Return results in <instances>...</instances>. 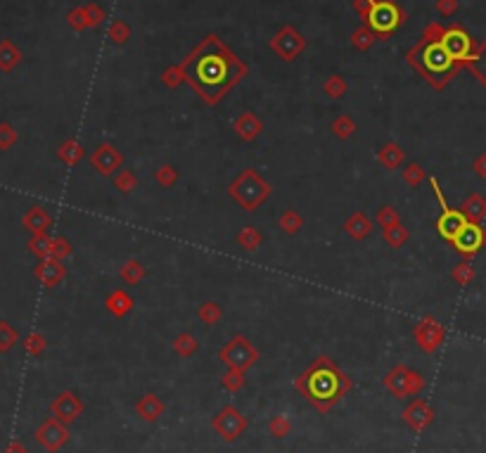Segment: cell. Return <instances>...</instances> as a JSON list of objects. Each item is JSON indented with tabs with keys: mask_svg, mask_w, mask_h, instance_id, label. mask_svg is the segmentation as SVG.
<instances>
[{
	"mask_svg": "<svg viewBox=\"0 0 486 453\" xmlns=\"http://www.w3.org/2000/svg\"><path fill=\"white\" fill-rule=\"evenodd\" d=\"M242 71V64L216 38H207L185 62V76L209 104H216L233 88Z\"/></svg>",
	"mask_w": 486,
	"mask_h": 453,
	"instance_id": "1",
	"label": "cell"
},
{
	"mask_svg": "<svg viewBox=\"0 0 486 453\" xmlns=\"http://www.w3.org/2000/svg\"><path fill=\"white\" fill-rule=\"evenodd\" d=\"M297 389L306 396L318 411H330L351 389V380L335 366L330 358L320 356L313 366L297 380Z\"/></svg>",
	"mask_w": 486,
	"mask_h": 453,
	"instance_id": "2",
	"label": "cell"
},
{
	"mask_svg": "<svg viewBox=\"0 0 486 453\" xmlns=\"http://www.w3.org/2000/svg\"><path fill=\"white\" fill-rule=\"evenodd\" d=\"M411 62L415 64L436 88L444 86L453 74V57L446 53L441 41H424L422 46L411 55Z\"/></svg>",
	"mask_w": 486,
	"mask_h": 453,
	"instance_id": "3",
	"label": "cell"
},
{
	"mask_svg": "<svg viewBox=\"0 0 486 453\" xmlns=\"http://www.w3.org/2000/svg\"><path fill=\"white\" fill-rule=\"evenodd\" d=\"M228 190H230V195H233V200L240 204V207H245L247 212H254V209L261 202H266L270 195V185L254 169L242 171L233 183H230Z\"/></svg>",
	"mask_w": 486,
	"mask_h": 453,
	"instance_id": "4",
	"label": "cell"
},
{
	"mask_svg": "<svg viewBox=\"0 0 486 453\" xmlns=\"http://www.w3.org/2000/svg\"><path fill=\"white\" fill-rule=\"evenodd\" d=\"M256 358H259L256 349H254L252 342L242 335L233 337V340L221 349V361L230 370H242V373H245L247 368H252L254 363H256Z\"/></svg>",
	"mask_w": 486,
	"mask_h": 453,
	"instance_id": "5",
	"label": "cell"
},
{
	"mask_svg": "<svg viewBox=\"0 0 486 453\" xmlns=\"http://www.w3.org/2000/svg\"><path fill=\"white\" fill-rule=\"evenodd\" d=\"M384 387L394 396H415L424 387L422 375L406 366H396L384 375Z\"/></svg>",
	"mask_w": 486,
	"mask_h": 453,
	"instance_id": "6",
	"label": "cell"
},
{
	"mask_svg": "<svg viewBox=\"0 0 486 453\" xmlns=\"http://www.w3.org/2000/svg\"><path fill=\"white\" fill-rule=\"evenodd\" d=\"M366 19H368L370 29L377 31V34H391V31L401 24V12L394 3H389V0H377V3H373V8L368 10Z\"/></svg>",
	"mask_w": 486,
	"mask_h": 453,
	"instance_id": "7",
	"label": "cell"
},
{
	"mask_svg": "<svg viewBox=\"0 0 486 453\" xmlns=\"http://www.w3.org/2000/svg\"><path fill=\"white\" fill-rule=\"evenodd\" d=\"M441 46L446 48V53L453 57V62H467V59H472V38H469L465 31L458 29V26H453V29H446L444 34H441Z\"/></svg>",
	"mask_w": 486,
	"mask_h": 453,
	"instance_id": "8",
	"label": "cell"
},
{
	"mask_svg": "<svg viewBox=\"0 0 486 453\" xmlns=\"http://www.w3.org/2000/svg\"><path fill=\"white\" fill-rule=\"evenodd\" d=\"M67 439H69V429L64 427V423L57 418H48L46 423L36 429V441L50 453L62 449V446L67 444Z\"/></svg>",
	"mask_w": 486,
	"mask_h": 453,
	"instance_id": "9",
	"label": "cell"
},
{
	"mask_svg": "<svg viewBox=\"0 0 486 453\" xmlns=\"http://www.w3.org/2000/svg\"><path fill=\"white\" fill-rule=\"evenodd\" d=\"M214 429L221 434V439L235 441L237 436L247 429V418L242 416L237 408L228 406V408H223L221 413H216V418H214Z\"/></svg>",
	"mask_w": 486,
	"mask_h": 453,
	"instance_id": "10",
	"label": "cell"
},
{
	"mask_svg": "<svg viewBox=\"0 0 486 453\" xmlns=\"http://www.w3.org/2000/svg\"><path fill=\"white\" fill-rule=\"evenodd\" d=\"M484 245H486V230L482 228V223H472V221H467L465 228L453 240V247L460 254H465V257H474Z\"/></svg>",
	"mask_w": 486,
	"mask_h": 453,
	"instance_id": "11",
	"label": "cell"
},
{
	"mask_svg": "<svg viewBox=\"0 0 486 453\" xmlns=\"http://www.w3.org/2000/svg\"><path fill=\"white\" fill-rule=\"evenodd\" d=\"M415 342L420 344V349L422 351H434L441 346V342H444V328H441V323L436 318H422L420 323L415 325Z\"/></svg>",
	"mask_w": 486,
	"mask_h": 453,
	"instance_id": "12",
	"label": "cell"
},
{
	"mask_svg": "<svg viewBox=\"0 0 486 453\" xmlns=\"http://www.w3.org/2000/svg\"><path fill=\"white\" fill-rule=\"evenodd\" d=\"M50 411L55 418L62 420V423L67 425V423H74V420L84 413V403H81V399L74 394V391H62V394L53 401Z\"/></svg>",
	"mask_w": 486,
	"mask_h": 453,
	"instance_id": "13",
	"label": "cell"
},
{
	"mask_svg": "<svg viewBox=\"0 0 486 453\" xmlns=\"http://www.w3.org/2000/svg\"><path fill=\"white\" fill-rule=\"evenodd\" d=\"M34 275H36V280L41 285L55 287V285H59L64 278H67V266H64L59 259L48 257V259H41V261H38V266L34 268Z\"/></svg>",
	"mask_w": 486,
	"mask_h": 453,
	"instance_id": "14",
	"label": "cell"
},
{
	"mask_svg": "<svg viewBox=\"0 0 486 453\" xmlns=\"http://www.w3.org/2000/svg\"><path fill=\"white\" fill-rule=\"evenodd\" d=\"M121 162H124V154L114 145H109V142H102V145L91 154V164L100 171L102 176H109L112 171H117L121 167Z\"/></svg>",
	"mask_w": 486,
	"mask_h": 453,
	"instance_id": "15",
	"label": "cell"
},
{
	"mask_svg": "<svg viewBox=\"0 0 486 453\" xmlns=\"http://www.w3.org/2000/svg\"><path fill=\"white\" fill-rule=\"evenodd\" d=\"M467 219L465 214L460 212V209H441V216L436 221V230H439V235L444 237V240L453 242L456 240V235L460 233L462 228H465Z\"/></svg>",
	"mask_w": 486,
	"mask_h": 453,
	"instance_id": "16",
	"label": "cell"
},
{
	"mask_svg": "<svg viewBox=\"0 0 486 453\" xmlns=\"http://www.w3.org/2000/svg\"><path fill=\"white\" fill-rule=\"evenodd\" d=\"M432 418H434V411L429 408V403L422 399H415L406 411H403V420H406L415 432L427 427V425L432 423Z\"/></svg>",
	"mask_w": 486,
	"mask_h": 453,
	"instance_id": "17",
	"label": "cell"
},
{
	"mask_svg": "<svg viewBox=\"0 0 486 453\" xmlns=\"http://www.w3.org/2000/svg\"><path fill=\"white\" fill-rule=\"evenodd\" d=\"M21 225H24L31 235H43V233H48V228L53 225V216L43 207H31L29 212L24 214V219H21Z\"/></svg>",
	"mask_w": 486,
	"mask_h": 453,
	"instance_id": "18",
	"label": "cell"
},
{
	"mask_svg": "<svg viewBox=\"0 0 486 453\" xmlns=\"http://www.w3.org/2000/svg\"><path fill=\"white\" fill-rule=\"evenodd\" d=\"M273 48L283 55L285 59H295V55L303 48V41L292 29H285L283 34H278V38L273 41Z\"/></svg>",
	"mask_w": 486,
	"mask_h": 453,
	"instance_id": "19",
	"label": "cell"
},
{
	"mask_svg": "<svg viewBox=\"0 0 486 453\" xmlns=\"http://www.w3.org/2000/svg\"><path fill=\"white\" fill-rule=\"evenodd\" d=\"M261 129H263V124L259 121L256 114H252V112H245L240 119L235 121V133L247 142L256 140L259 133H261Z\"/></svg>",
	"mask_w": 486,
	"mask_h": 453,
	"instance_id": "20",
	"label": "cell"
},
{
	"mask_svg": "<svg viewBox=\"0 0 486 453\" xmlns=\"http://www.w3.org/2000/svg\"><path fill=\"white\" fill-rule=\"evenodd\" d=\"M344 230L353 237V240H366V237L370 235V230H373V223L368 221L366 214L356 212V214H351V216L346 219Z\"/></svg>",
	"mask_w": 486,
	"mask_h": 453,
	"instance_id": "21",
	"label": "cell"
},
{
	"mask_svg": "<svg viewBox=\"0 0 486 453\" xmlns=\"http://www.w3.org/2000/svg\"><path fill=\"white\" fill-rule=\"evenodd\" d=\"M460 212L465 214V219L467 221H472V223H482V221L486 219V200L482 195H469L465 202H462V207H460Z\"/></svg>",
	"mask_w": 486,
	"mask_h": 453,
	"instance_id": "22",
	"label": "cell"
},
{
	"mask_svg": "<svg viewBox=\"0 0 486 453\" xmlns=\"http://www.w3.org/2000/svg\"><path fill=\"white\" fill-rule=\"evenodd\" d=\"M135 411H138V416H140L142 420H147V423H154V420H157L164 413V403L159 401V396L147 394V396H142V399L138 401Z\"/></svg>",
	"mask_w": 486,
	"mask_h": 453,
	"instance_id": "23",
	"label": "cell"
},
{
	"mask_svg": "<svg viewBox=\"0 0 486 453\" xmlns=\"http://www.w3.org/2000/svg\"><path fill=\"white\" fill-rule=\"evenodd\" d=\"M131 308H133V299H131L124 290H117V292H112V295L107 297V311L114 313L117 318H124Z\"/></svg>",
	"mask_w": 486,
	"mask_h": 453,
	"instance_id": "24",
	"label": "cell"
},
{
	"mask_svg": "<svg viewBox=\"0 0 486 453\" xmlns=\"http://www.w3.org/2000/svg\"><path fill=\"white\" fill-rule=\"evenodd\" d=\"M84 145H81L79 140H64L62 145H59V150H57V157L62 159L67 167H74V164H79L81 159H84Z\"/></svg>",
	"mask_w": 486,
	"mask_h": 453,
	"instance_id": "25",
	"label": "cell"
},
{
	"mask_svg": "<svg viewBox=\"0 0 486 453\" xmlns=\"http://www.w3.org/2000/svg\"><path fill=\"white\" fill-rule=\"evenodd\" d=\"M380 162L384 164L386 169H399L401 164H403V150L396 142H386V145L380 150Z\"/></svg>",
	"mask_w": 486,
	"mask_h": 453,
	"instance_id": "26",
	"label": "cell"
},
{
	"mask_svg": "<svg viewBox=\"0 0 486 453\" xmlns=\"http://www.w3.org/2000/svg\"><path fill=\"white\" fill-rule=\"evenodd\" d=\"M29 252L31 254H36L38 259H48V257H53V237L48 235V233H43V235H31V240H29Z\"/></svg>",
	"mask_w": 486,
	"mask_h": 453,
	"instance_id": "27",
	"label": "cell"
},
{
	"mask_svg": "<svg viewBox=\"0 0 486 453\" xmlns=\"http://www.w3.org/2000/svg\"><path fill=\"white\" fill-rule=\"evenodd\" d=\"M19 342V333L8 323V320H0V353H8L15 349V344Z\"/></svg>",
	"mask_w": 486,
	"mask_h": 453,
	"instance_id": "28",
	"label": "cell"
},
{
	"mask_svg": "<svg viewBox=\"0 0 486 453\" xmlns=\"http://www.w3.org/2000/svg\"><path fill=\"white\" fill-rule=\"evenodd\" d=\"M17 62H19V50L17 48H15L10 41L0 43V69L10 71V69H15V64Z\"/></svg>",
	"mask_w": 486,
	"mask_h": 453,
	"instance_id": "29",
	"label": "cell"
},
{
	"mask_svg": "<svg viewBox=\"0 0 486 453\" xmlns=\"http://www.w3.org/2000/svg\"><path fill=\"white\" fill-rule=\"evenodd\" d=\"M142 275H145V266H142L140 261H126L124 266H121V280H124L126 285L140 283Z\"/></svg>",
	"mask_w": 486,
	"mask_h": 453,
	"instance_id": "30",
	"label": "cell"
},
{
	"mask_svg": "<svg viewBox=\"0 0 486 453\" xmlns=\"http://www.w3.org/2000/svg\"><path fill=\"white\" fill-rule=\"evenodd\" d=\"M278 223H280V228H283L287 235H295V233H299V230H301L303 219L295 212V209H290V212H285L283 216H280Z\"/></svg>",
	"mask_w": 486,
	"mask_h": 453,
	"instance_id": "31",
	"label": "cell"
},
{
	"mask_svg": "<svg viewBox=\"0 0 486 453\" xmlns=\"http://www.w3.org/2000/svg\"><path fill=\"white\" fill-rule=\"evenodd\" d=\"M46 346H48V342H46V337H43L41 333H29V335H26L24 351L29 353V356H41V353L46 351Z\"/></svg>",
	"mask_w": 486,
	"mask_h": 453,
	"instance_id": "32",
	"label": "cell"
},
{
	"mask_svg": "<svg viewBox=\"0 0 486 453\" xmlns=\"http://www.w3.org/2000/svg\"><path fill=\"white\" fill-rule=\"evenodd\" d=\"M237 242H240V247H245V250H256L259 242H261V235H259V230L254 228V225H245V228L240 230V235H237Z\"/></svg>",
	"mask_w": 486,
	"mask_h": 453,
	"instance_id": "33",
	"label": "cell"
},
{
	"mask_svg": "<svg viewBox=\"0 0 486 453\" xmlns=\"http://www.w3.org/2000/svg\"><path fill=\"white\" fill-rule=\"evenodd\" d=\"M197 340L192 337L190 333H183V335H178L176 337V342H174V349L180 353V356H192V353L197 351Z\"/></svg>",
	"mask_w": 486,
	"mask_h": 453,
	"instance_id": "34",
	"label": "cell"
},
{
	"mask_svg": "<svg viewBox=\"0 0 486 453\" xmlns=\"http://www.w3.org/2000/svg\"><path fill=\"white\" fill-rule=\"evenodd\" d=\"M384 240H386V245L389 247H401V245H406V240H408V228H403V225H394V228H389V230H384Z\"/></svg>",
	"mask_w": 486,
	"mask_h": 453,
	"instance_id": "35",
	"label": "cell"
},
{
	"mask_svg": "<svg viewBox=\"0 0 486 453\" xmlns=\"http://www.w3.org/2000/svg\"><path fill=\"white\" fill-rule=\"evenodd\" d=\"M353 131H356V124H353L351 117H339L333 124V133L337 138H342V140H346V138L353 136Z\"/></svg>",
	"mask_w": 486,
	"mask_h": 453,
	"instance_id": "36",
	"label": "cell"
},
{
	"mask_svg": "<svg viewBox=\"0 0 486 453\" xmlns=\"http://www.w3.org/2000/svg\"><path fill=\"white\" fill-rule=\"evenodd\" d=\"M197 313H200V320H202V323H207V325H214V323H216V320L221 318V308H218L216 302H204Z\"/></svg>",
	"mask_w": 486,
	"mask_h": 453,
	"instance_id": "37",
	"label": "cell"
},
{
	"mask_svg": "<svg viewBox=\"0 0 486 453\" xmlns=\"http://www.w3.org/2000/svg\"><path fill=\"white\" fill-rule=\"evenodd\" d=\"M453 280H456L458 285H469V283H472V280H474L472 264H467V261L458 264V266L453 268Z\"/></svg>",
	"mask_w": 486,
	"mask_h": 453,
	"instance_id": "38",
	"label": "cell"
},
{
	"mask_svg": "<svg viewBox=\"0 0 486 453\" xmlns=\"http://www.w3.org/2000/svg\"><path fill=\"white\" fill-rule=\"evenodd\" d=\"M377 223L382 225L384 230L394 228V225H399V212H396L394 207H382L377 212Z\"/></svg>",
	"mask_w": 486,
	"mask_h": 453,
	"instance_id": "39",
	"label": "cell"
},
{
	"mask_svg": "<svg viewBox=\"0 0 486 453\" xmlns=\"http://www.w3.org/2000/svg\"><path fill=\"white\" fill-rule=\"evenodd\" d=\"M17 131L12 129L10 124H0V150L8 152L10 147H15V142H17Z\"/></svg>",
	"mask_w": 486,
	"mask_h": 453,
	"instance_id": "40",
	"label": "cell"
},
{
	"mask_svg": "<svg viewBox=\"0 0 486 453\" xmlns=\"http://www.w3.org/2000/svg\"><path fill=\"white\" fill-rule=\"evenodd\" d=\"M403 178H406V183L411 185V187H415V185H420L424 181V171H422V167H420V164H408L406 167V171H403Z\"/></svg>",
	"mask_w": 486,
	"mask_h": 453,
	"instance_id": "41",
	"label": "cell"
},
{
	"mask_svg": "<svg viewBox=\"0 0 486 453\" xmlns=\"http://www.w3.org/2000/svg\"><path fill=\"white\" fill-rule=\"evenodd\" d=\"M469 62H472V69H474V74L479 76V81H484V86H486V43Z\"/></svg>",
	"mask_w": 486,
	"mask_h": 453,
	"instance_id": "42",
	"label": "cell"
},
{
	"mask_svg": "<svg viewBox=\"0 0 486 453\" xmlns=\"http://www.w3.org/2000/svg\"><path fill=\"white\" fill-rule=\"evenodd\" d=\"M242 385H245V373H242V370H228V373L223 375V387L225 389L237 391Z\"/></svg>",
	"mask_w": 486,
	"mask_h": 453,
	"instance_id": "43",
	"label": "cell"
},
{
	"mask_svg": "<svg viewBox=\"0 0 486 453\" xmlns=\"http://www.w3.org/2000/svg\"><path fill=\"white\" fill-rule=\"evenodd\" d=\"M71 254V245L67 237H53V259H59V261H64Z\"/></svg>",
	"mask_w": 486,
	"mask_h": 453,
	"instance_id": "44",
	"label": "cell"
},
{
	"mask_svg": "<svg viewBox=\"0 0 486 453\" xmlns=\"http://www.w3.org/2000/svg\"><path fill=\"white\" fill-rule=\"evenodd\" d=\"M290 429H292V425H290V418L287 416H275L273 420H270V434L273 436H285Z\"/></svg>",
	"mask_w": 486,
	"mask_h": 453,
	"instance_id": "45",
	"label": "cell"
},
{
	"mask_svg": "<svg viewBox=\"0 0 486 453\" xmlns=\"http://www.w3.org/2000/svg\"><path fill=\"white\" fill-rule=\"evenodd\" d=\"M157 181H159V185H164V187L174 185L176 181H178V171L174 167H169V164H164V167L157 171Z\"/></svg>",
	"mask_w": 486,
	"mask_h": 453,
	"instance_id": "46",
	"label": "cell"
},
{
	"mask_svg": "<svg viewBox=\"0 0 486 453\" xmlns=\"http://www.w3.org/2000/svg\"><path fill=\"white\" fill-rule=\"evenodd\" d=\"M114 183H117V187H119L121 192H131L138 185V178H135L133 174H131V171H121L117 178H114Z\"/></svg>",
	"mask_w": 486,
	"mask_h": 453,
	"instance_id": "47",
	"label": "cell"
},
{
	"mask_svg": "<svg viewBox=\"0 0 486 453\" xmlns=\"http://www.w3.org/2000/svg\"><path fill=\"white\" fill-rule=\"evenodd\" d=\"M325 88H328V93H330V95H333V98H339L342 93L346 91V84H344V81H339V79H333V81H330V84L325 86Z\"/></svg>",
	"mask_w": 486,
	"mask_h": 453,
	"instance_id": "48",
	"label": "cell"
},
{
	"mask_svg": "<svg viewBox=\"0 0 486 453\" xmlns=\"http://www.w3.org/2000/svg\"><path fill=\"white\" fill-rule=\"evenodd\" d=\"M5 453H26V446L21 444L19 439H12L8 446H5Z\"/></svg>",
	"mask_w": 486,
	"mask_h": 453,
	"instance_id": "49",
	"label": "cell"
},
{
	"mask_svg": "<svg viewBox=\"0 0 486 453\" xmlns=\"http://www.w3.org/2000/svg\"><path fill=\"white\" fill-rule=\"evenodd\" d=\"M474 171H477V176L486 178V154H482V157L474 159Z\"/></svg>",
	"mask_w": 486,
	"mask_h": 453,
	"instance_id": "50",
	"label": "cell"
},
{
	"mask_svg": "<svg viewBox=\"0 0 486 453\" xmlns=\"http://www.w3.org/2000/svg\"><path fill=\"white\" fill-rule=\"evenodd\" d=\"M439 10H441V12H446V15L453 12V10H456V0H441Z\"/></svg>",
	"mask_w": 486,
	"mask_h": 453,
	"instance_id": "51",
	"label": "cell"
},
{
	"mask_svg": "<svg viewBox=\"0 0 486 453\" xmlns=\"http://www.w3.org/2000/svg\"><path fill=\"white\" fill-rule=\"evenodd\" d=\"M353 43H356V46H361V48H366L368 43H370V38H368V34H356V36H353Z\"/></svg>",
	"mask_w": 486,
	"mask_h": 453,
	"instance_id": "52",
	"label": "cell"
}]
</instances>
